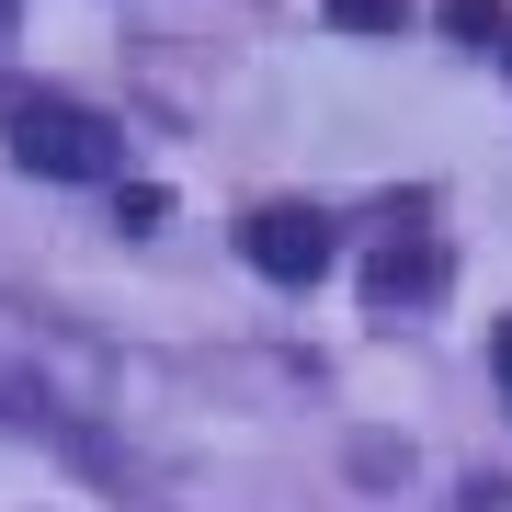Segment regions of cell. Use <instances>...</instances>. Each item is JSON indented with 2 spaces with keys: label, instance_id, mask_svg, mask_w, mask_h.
<instances>
[{
  "label": "cell",
  "instance_id": "1",
  "mask_svg": "<svg viewBox=\"0 0 512 512\" xmlns=\"http://www.w3.org/2000/svg\"><path fill=\"white\" fill-rule=\"evenodd\" d=\"M0 137L23 171L46 183H126V126L80 92H35V80H0Z\"/></svg>",
  "mask_w": 512,
  "mask_h": 512
},
{
  "label": "cell",
  "instance_id": "2",
  "mask_svg": "<svg viewBox=\"0 0 512 512\" xmlns=\"http://www.w3.org/2000/svg\"><path fill=\"white\" fill-rule=\"evenodd\" d=\"M239 251H251V274L308 285V274H330V217L319 205H262V217L239 228Z\"/></svg>",
  "mask_w": 512,
  "mask_h": 512
},
{
  "label": "cell",
  "instance_id": "3",
  "mask_svg": "<svg viewBox=\"0 0 512 512\" xmlns=\"http://www.w3.org/2000/svg\"><path fill=\"white\" fill-rule=\"evenodd\" d=\"M365 285H376V308H399V296H433V285H444V251H433V239H387Z\"/></svg>",
  "mask_w": 512,
  "mask_h": 512
},
{
  "label": "cell",
  "instance_id": "4",
  "mask_svg": "<svg viewBox=\"0 0 512 512\" xmlns=\"http://www.w3.org/2000/svg\"><path fill=\"white\" fill-rule=\"evenodd\" d=\"M433 12H444V35H467V46L512 35V0H433Z\"/></svg>",
  "mask_w": 512,
  "mask_h": 512
},
{
  "label": "cell",
  "instance_id": "5",
  "mask_svg": "<svg viewBox=\"0 0 512 512\" xmlns=\"http://www.w3.org/2000/svg\"><path fill=\"white\" fill-rule=\"evenodd\" d=\"M330 23H342V35H399L410 23V0H319Z\"/></svg>",
  "mask_w": 512,
  "mask_h": 512
},
{
  "label": "cell",
  "instance_id": "6",
  "mask_svg": "<svg viewBox=\"0 0 512 512\" xmlns=\"http://www.w3.org/2000/svg\"><path fill=\"white\" fill-rule=\"evenodd\" d=\"M46 410V387H35V365H12V353H0V421H35Z\"/></svg>",
  "mask_w": 512,
  "mask_h": 512
},
{
  "label": "cell",
  "instance_id": "7",
  "mask_svg": "<svg viewBox=\"0 0 512 512\" xmlns=\"http://www.w3.org/2000/svg\"><path fill=\"white\" fill-rule=\"evenodd\" d=\"M501 376H512V330H501Z\"/></svg>",
  "mask_w": 512,
  "mask_h": 512
}]
</instances>
